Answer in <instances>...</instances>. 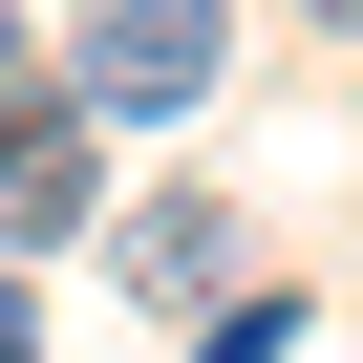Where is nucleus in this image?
I'll return each instance as SVG.
<instances>
[{
  "label": "nucleus",
  "mask_w": 363,
  "mask_h": 363,
  "mask_svg": "<svg viewBox=\"0 0 363 363\" xmlns=\"http://www.w3.org/2000/svg\"><path fill=\"white\" fill-rule=\"evenodd\" d=\"M214 65H235V22H214V0H86L65 107H107V128H171V107H214Z\"/></svg>",
  "instance_id": "obj_1"
},
{
  "label": "nucleus",
  "mask_w": 363,
  "mask_h": 363,
  "mask_svg": "<svg viewBox=\"0 0 363 363\" xmlns=\"http://www.w3.org/2000/svg\"><path fill=\"white\" fill-rule=\"evenodd\" d=\"M107 257H128V299H235V257H257V235H235V193H150Z\"/></svg>",
  "instance_id": "obj_3"
},
{
  "label": "nucleus",
  "mask_w": 363,
  "mask_h": 363,
  "mask_svg": "<svg viewBox=\"0 0 363 363\" xmlns=\"http://www.w3.org/2000/svg\"><path fill=\"white\" fill-rule=\"evenodd\" d=\"M0 363H43V299H22V278H0Z\"/></svg>",
  "instance_id": "obj_5"
},
{
  "label": "nucleus",
  "mask_w": 363,
  "mask_h": 363,
  "mask_svg": "<svg viewBox=\"0 0 363 363\" xmlns=\"http://www.w3.org/2000/svg\"><path fill=\"white\" fill-rule=\"evenodd\" d=\"M86 214H107V107L0 86V235H86Z\"/></svg>",
  "instance_id": "obj_2"
},
{
  "label": "nucleus",
  "mask_w": 363,
  "mask_h": 363,
  "mask_svg": "<svg viewBox=\"0 0 363 363\" xmlns=\"http://www.w3.org/2000/svg\"><path fill=\"white\" fill-rule=\"evenodd\" d=\"M0 86H22V22H0Z\"/></svg>",
  "instance_id": "obj_7"
},
{
  "label": "nucleus",
  "mask_w": 363,
  "mask_h": 363,
  "mask_svg": "<svg viewBox=\"0 0 363 363\" xmlns=\"http://www.w3.org/2000/svg\"><path fill=\"white\" fill-rule=\"evenodd\" d=\"M278 320H299V299H214V363H278Z\"/></svg>",
  "instance_id": "obj_4"
},
{
  "label": "nucleus",
  "mask_w": 363,
  "mask_h": 363,
  "mask_svg": "<svg viewBox=\"0 0 363 363\" xmlns=\"http://www.w3.org/2000/svg\"><path fill=\"white\" fill-rule=\"evenodd\" d=\"M299 22H320V43H363V0H299Z\"/></svg>",
  "instance_id": "obj_6"
}]
</instances>
